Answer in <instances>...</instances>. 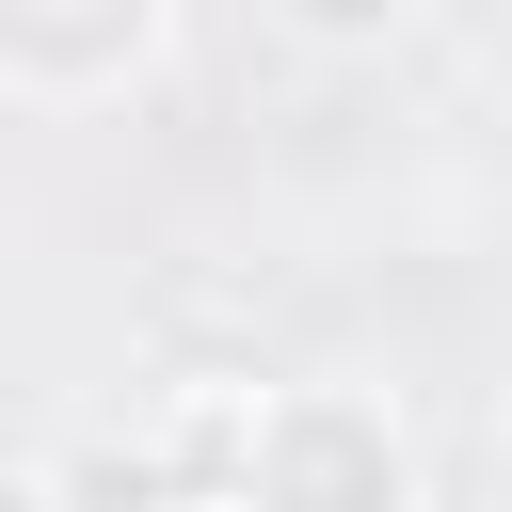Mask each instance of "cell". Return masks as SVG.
<instances>
[{
  "label": "cell",
  "instance_id": "1",
  "mask_svg": "<svg viewBox=\"0 0 512 512\" xmlns=\"http://www.w3.org/2000/svg\"><path fill=\"white\" fill-rule=\"evenodd\" d=\"M416 432L384 384H256V448L224 512H416Z\"/></svg>",
  "mask_w": 512,
  "mask_h": 512
},
{
  "label": "cell",
  "instance_id": "2",
  "mask_svg": "<svg viewBox=\"0 0 512 512\" xmlns=\"http://www.w3.org/2000/svg\"><path fill=\"white\" fill-rule=\"evenodd\" d=\"M176 48V0H0V112H112Z\"/></svg>",
  "mask_w": 512,
  "mask_h": 512
},
{
  "label": "cell",
  "instance_id": "3",
  "mask_svg": "<svg viewBox=\"0 0 512 512\" xmlns=\"http://www.w3.org/2000/svg\"><path fill=\"white\" fill-rule=\"evenodd\" d=\"M144 448L224 512L240 496V448H256V368H160V416H144Z\"/></svg>",
  "mask_w": 512,
  "mask_h": 512
},
{
  "label": "cell",
  "instance_id": "4",
  "mask_svg": "<svg viewBox=\"0 0 512 512\" xmlns=\"http://www.w3.org/2000/svg\"><path fill=\"white\" fill-rule=\"evenodd\" d=\"M48 512H208L144 432H80V448H48Z\"/></svg>",
  "mask_w": 512,
  "mask_h": 512
},
{
  "label": "cell",
  "instance_id": "5",
  "mask_svg": "<svg viewBox=\"0 0 512 512\" xmlns=\"http://www.w3.org/2000/svg\"><path fill=\"white\" fill-rule=\"evenodd\" d=\"M256 16H272L288 48H320V64H368V48H400L432 0H256Z\"/></svg>",
  "mask_w": 512,
  "mask_h": 512
},
{
  "label": "cell",
  "instance_id": "6",
  "mask_svg": "<svg viewBox=\"0 0 512 512\" xmlns=\"http://www.w3.org/2000/svg\"><path fill=\"white\" fill-rule=\"evenodd\" d=\"M0 512H48V464H16V448H0Z\"/></svg>",
  "mask_w": 512,
  "mask_h": 512
}]
</instances>
